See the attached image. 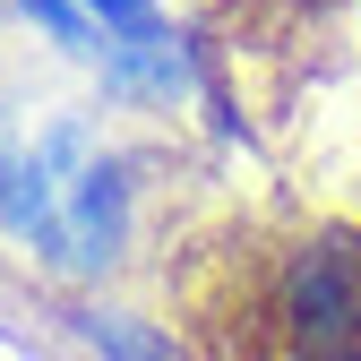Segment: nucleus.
<instances>
[{
	"mask_svg": "<svg viewBox=\"0 0 361 361\" xmlns=\"http://www.w3.org/2000/svg\"><path fill=\"white\" fill-rule=\"evenodd\" d=\"M86 18L104 26V78L121 95H190V61H180L172 26L155 18V0H86Z\"/></svg>",
	"mask_w": 361,
	"mask_h": 361,
	"instance_id": "obj_2",
	"label": "nucleus"
},
{
	"mask_svg": "<svg viewBox=\"0 0 361 361\" xmlns=\"http://www.w3.org/2000/svg\"><path fill=\"white\" fill-rule=\"evenodd\" d=\"M198 361H361V224L233 233L180 276Z\"/></svg>",
	"mask_w": 361,
	"mask_h": 361,
	"instance_id": "obj_1",
	"label": "nucleus"
}]
</instances>
